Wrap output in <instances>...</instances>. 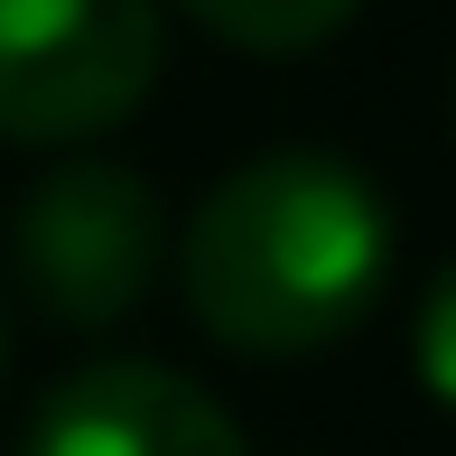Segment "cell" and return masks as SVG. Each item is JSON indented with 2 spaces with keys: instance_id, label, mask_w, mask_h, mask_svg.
<instances>
[{
  "instance_id": "1",
  "label": "cell",
  "mask_w": 456,
  "mask_h": 456,
  "mask_svg": "<svg viewBox=\"0 0 456 456\" xmlns=\"http://www.w3.org/2000/svg\"><path fill=\"white\" fill-rule=\"evenodd\" d=\"M391 280V205L336 150L242 159L186 224V307L233 354H317Z\"/></svg>"
},
{
  "instance_id": "2",
  "label": "cell",
  "mask_w": 456,
  "mask_h": 456,
  "mask_svg": "<svg viewBox=\"0 0 456 456\" xmlns=\"http://www.w3.org/2000/svg\"><path fill=\"white\" fill-rule=\"evenodd\" d=\"M168 224L140 168L121 159H66L19 196L10 215V261L37 317L56 326H121L159 280Z\"/></svg>"
},
{
  "instance_id": "3",
  "label": "cell",
  "mask_w": 456,
  "mask_h": 456,
  "mask_svg": "<svg viewBox=\"0 0 456 456\" xmlns=\"http://www.w3.org/2000/svg\"><path fill=\"white\" fill-rule=\"evenodd\" d=\"M159 85V0H0V131L94 140Z\"/></svg>"
},
{
  "instance_id": "4",
  "label": "cell",
  "mask_w": 456,
  "mask_h": 456,
  "mask_svg": "<svg viewBox=\"0 0 456 456\" xmlns=\"http://www.w3.org/2000/svg\"><path fill=\"white\" fill-rule=\"evenodd\" d=\"M28 456H252L233 410L168 363H85L37 401Z\"/></svg>"
},
{
  "instance_id": "5",
  "label": "cell",
  "mask_w": 456,
  "mask_h": 456,
  "mask_svg": "<svg viewBox=\"0 0 456 456\" xmlns=\"http://www.w3.org/2000/svg\"><path fill=\"white\" fill-rule=\"evenodd\" d=\"M354 10H363V0H186V19H205L224 47H252V56L326 47Z\"/></svg>"
},
{
  "instance_id": "6",
  "label": "cell",
  "mask_w": 456,
  "mask_h": 456,
  "mask_svg": "<svg viewBox=\"0 0 456 456\" xmlns=\"http://www.w3.org/2000/svg\"><path fill=\"white\" fill-rule=\"evenodd\" d=\"M419 382L456 410V261L428 280V298H419Z\"/></svg>"
},
{
  "instance_id": "7",
  "label": "cell",
  "mask_w": 456,
  "mask_h": 456,
  "mask_svg": "<svg viewBox=\"0 0 456 456\" xmlns=\"http://www.w3.org/2000/svg\"><path fill=\"white\" fill-rule=\"evenodd\" d=\"M0 363H10V326H0Z\"/></svg>"
}]
</instances>
